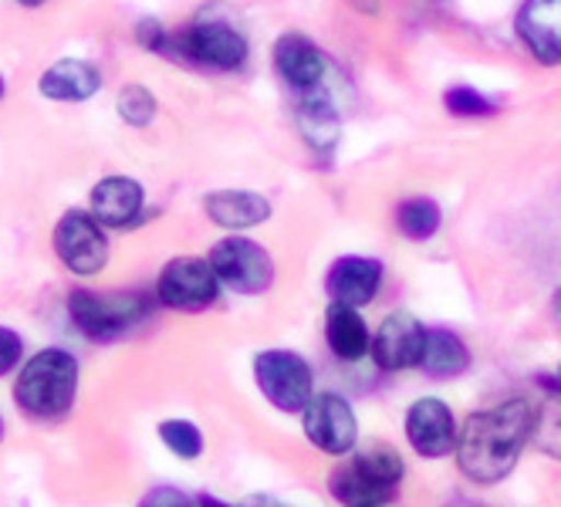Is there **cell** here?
<instances>
[{"label":"cell","mask_w":561,"mask_h":507,"mask_svg":"<svg viewBox=\"0 0 561 507\" xmlns=\"http://www.w3.org/2000/svg\"><path fill=\"white\" fill-rule=\"evenodd\" d=\"M325 342L332 348V356L342 362H358L373 353V338H369V325L358 315V308L352 304H329L325 315Z\"/></svg>","instance_id":"15"},{"label":"cell","mask_w":561,"mask_h":507,"mask_svg":"<svg viewBox=\"0 0 561 507\" xmlns=\"http://www.w3.org/2000/svg\"><path fill=\"white\" fill-rule=\"evenodd\" d=\"M118 115H123L129 126H149L156 115V99L142 85H126L118 92Z\"/></svg>","instance_id":"26"},{"label":"cell","mask_w":561,"mask_h":507,"mask_svg":"<svg viewBox=\"0 0 561 507\" xmlns=\"http://www.w3.org/2000/svg\"><path fill=\"white\" fill-rule=\"evenodd\" d=\"M220 278L210 261L199 257H176L163 267L156 281V298L176 311H204L217 301Z\"/></svg>","instance_id":"7"},{"label":"cell","mask_w":561,"mask_h":507,"mask_svg":"<svg viewBox=\"0 0 561 507\" xmlns=\"http://www.w3.org/2000/svg\"><path fill=\"white\" fill-rule=\"evenodd\" d=\"M173 51L176 55H186L190 61H199L207 68H220V71H230V68H240L248 58V42L244 34L233 31L230 24L224 21H199L193 24L190 31H183L176 42H173Z\"/></svg>","instance_id":"10"},{"label":"cell","mask_w":561,"mask_h":507,"mask_svg":"<svg viewBox=\"0 0 561 507\" xmlns=\"http://www.w3.org/2000/svg\"><path fill=\"white\" fill-rule=\"evenodd\" d=\"M18 4H27V8H37V4H45V0H18Z\"/></svg>","instance_id":"33"},{"label":"cell","mask_w":561,"mask_h":507,"mask_svg":"<svg viewBox=\"0 0 561 507\" xmlns=\"http://www.w3.org/2000/svg\"><path fill=\"white\" fill-rule=\"evenodd\" d=\"M554 315H558V322H561V288H558V295H554Z\"/></svg>","instance_id":"32"},{"label":"cell","mask_w":561,"mask_h":507,"mask_svg":"<svg viewBox=\"0 0 561 507\" xmlns=\"http://www.w3.org/2000/svg\"><path fill=\"white\" fill-rule=\"evenodd\" d=\"M444 105H447L454 115H460V119H480V115H491V112H494V105H491L484 95L473 92V89H467V85L450 89V92L444 95Z\"/></svg>","instance_id":"27"},{"label":"cell","mask_w":561,"mask_h":507,"mask_svg":"<svg viewBox=\"0 0 561 507\" xmlns=\"http://www.w3.org/2000/svg\"><path fill=\"white\" fill-rule=\"evenodd\" d=\"M535 423L538 410L528 400H507L467 416L457 440V463L463 477L473 484H501L531 443Z\"/></svg>","instance_id":"1"},{"label":"cell","mask_w":561,"mask_h":507,"mask_svg":"<svg viewBox=\"0 0 561 507\" xmlns=\"http://www.w3.org/2000/svg\"><path fill=\"white\" fill-rule=\"evenodd\" d=\"M99 85H102L99 71L85 61H58L42 74V92L58 102H82L95 95Z\"/></svg>","instance_id":"20"},{"label":"cell","mask_w":561,"mask_h":507,"mask_svg":"<svg viewBox=\"0 0 561 507\" xmlns=\"http://www.w3.org/2000/svg\"><path fill=\"white\" fill-rule=\"evenodd\" d=\"M210 267L217 270L220 285L237 295H264L274 281V261L271 254L248 241V238H227L210 251Z\"/></svg>","instance_id":"5"},{"label":"cell","mask_w":561,"mask_h":507,"mask_svg":"<svg viewBox=\"0 0 561 507\" xmlns=\"http://www.w3.org/2000/svg\"><path fill=\"white\" fill-rule=\"evenodd\" d=\"M517 34L541 65H561V0H525Z\"/></svg>","instance_id":"13"},{"label":"cell","mask_w":561,"mask_h":507,"mask_svg":"<svg viewBox=\"0 0 561 507\" xmlns=\"http://www.w3.org/2000/svg\"><path fill=\"white\" fill-rule=\"evenodd\" d=\"M298 129L301 136L308 139L311 149L318 152H332L339 146V136H342V119L335 105L329 102V95L318 89V92H308L298 105Z\"/></svg>","instance_id":"18"},{"label":"cell","mask_w":561,"mask_h":507,"mask_svg":"<svg viewBox=\"0 0 561 507\" xmlns=\"http://www.w3.org/2000/svg\"><path fill=\"white\" fill-rule=\"evenodd\" d=\"M78 389V362L65 348H45L31 362H24L14 400L27 416L37 419H58L71 410Z\"/></svg>","instance_id":"2"},{"label":"cell","mask_w":561,"mask_h":507,"mask_svg":"<svg viewBox=\"0 0 561 507\" xmlns=\"http://www.w3.org/2000/svg\"><path fill=\"white\" fill-rule=\"evenodd\" d=\"M430 332L410 311H392L373 335V359L386 372H407L423 366Z\"/></svg>","instance_id":"9"},{"label":"cell","mask_w":561,"mask_h":507,"mask_svg":"<svg viewBox=\"0 0 561 507\" xmlns=\"http://www.w3.org/2000/svg\"><path fill=\"white\" fill-rule=\"evenodd\" d=\"M207 217L224 230H248L271 217V204L251 189H220L207 197Z\"/></svg>","instance_id":"17"},{"label":"cell","mask_w":561,"mask_h":507,"mask_svg":"<svg viewBox=\"0 0 561 507\" xmlns=\"http://www.w3.org/2000/svg\"><path fill=\"white\" fill-rule=\"evenodd\" d=\"M254 382L261 396L280 413H305V406L314 400L311 366L291 348H267L254 356Z\"/></svg>","instance_id":"4"},{"label":"cell","mask_w":561,"mask_h":507,"mask_svg":"<svg viewBox=\"0 0 561 507\" xmlns=\"http://www.w3.org/2000/svg\"><path fill=\"white\" fill-rule=\"evenodd\" d=\"M0 95H4V82H0Z\"/></svg>","instance_id":"37"},{"label":"cell","mask_w":561,"mask_h":507,"mask_svg":"<svg viewBox=\"0 0 561 507\" xmlns=\"http://www.w3.org/2000/svg\"><path fill=\"white\" fill-rule=\"evenodd\" d=\"M329 491L345 507H376V504H389L396 497V494L376 487L363 471H358L355 463H345V466H339V471H332Z\"/></svg>","instance_id":"21"},{"label":"cell","mask_w":561,"mask_h":507,"mask_svg":"<svg viewBox=\"0 0 561 507\" xmlns=\"http://www.w3.org/2000/svg\"><path fill=\"white\" fill-rule=\"evenodd\" d=\"M454 507H473V504H467V500H457Z\"/></svg>","instance_id":"35"},{"label":"cell","mask_w":561,"mask_h":507,"mask_svg":"<svg viewBox=\"0 0 561 507\" xmlns=\"http://www.w3.org/2000/svg\"><path fill=\"white\" fill-rule=\"evenodd\" d=\"M396 223L410 241H430L439 230V223H444V214H439L436 200H430V197H410L399 204Z\"/></svg>","instance_id":"23"},{"label":"cell","mask_w":561,"mask_h":507,"mask_svg":"<svg viewBox=\"0 0 561 507\" xmlns=\"http://www.w3.org/2000/svg\"><path fill=\"white\" fill-rule=\"evenodd\" d=\"M305 437L314 450L329 457H345L358 443V419L348 400L335 393H314V400L301 413Z\"/></svg>","instance_id":"6"},{"label":"cell","mask_w":561,"mask_h":507,"mask_svg":"<svg viewBox=\"0 0 561 507\" xmlns=\"http://www.w3.org/2000/svg\"><path fill=\"white\" fill-rule=\"evenodd\" d=\"M142 214V186L126 176H108L92 189V217L102 227H129Z\"/></svg>","instance_id":"16"},{"label":"cell","mask_w":561,"mask_h":507,"mask_svg":"<svg viewBox=\"0 0 561 507\" xmlns=\"http://www.w3.org/2000/svg\"><path fill=\"white\" fill-rule=\"evenodd\" d=\"M430 379H457L470 369V348L457 332L433 329L426 338V353L420 366Z\"/></svg>","instance_id":"19"},{"label":"cell","mask_w":561,"mask_h":507,"mask_svg":"<svg viewBox=\"0 0 561 507\" xmlns=\"http://www.w3.org/2000/svg\"><path fill=\"white\" fill-rule=\"evenodd\" d=\"M531 443H535L541 453L561 460V396H558L554 403H548L545 410H538V423H535V437H531Z\"/></svg>","instance_id":"25"},{"label":"cell","mask_w":561,"mask_h":507,"mask_svg":"<svg viewBox=\"0 0 561 507\" xmlns=\"http://www.w3.org/2000/svg\"><path fill=\"white\" fill-rule=\"evenodd\" d=\"M21 362V338L11 329H0V376H8Z\"/></svg>","instance_id":"28"},{"label":"cell","mask_w":561,"mask_h":507,"mask_svg":"<svg viewBox=\"0 0 561 507\" xmlns=\"http://www.w3.org/2000/svg\"><path fill=\"white\" fill-rule=\"evenodd\" d=\"M407 440L410 447L426 457V460H439L457 453V419L454 410L436 400V396H423L407 410Z\"/></svg>","instance_id":"11"},{"label":"cell","mask_w":561,"mask_h":507,"mask_svg":"<svg viewBox=\"0 0 561 507\" xmlns=\"http://www.w3.org/2000/svg\"><path fill=\"white\" fill-rule=\"evenodd\" d=\"M68 315L82 335H89L95 342H112L118 335L133 332L149 315V301L139 291L78 288L68 295Z\"/></svg>","instance_id":"3"},{"label":"cell","mask_w":561,"mask_h":507,"mask_svg":"<svg viewBox=\"0 0 561 507\" xmlns=\"http://www.w3.org/2000/svg\"><path fill=\"white\" fill-rule=\"evenodd\" d=\"M159 440L180 460H196L204 453V434L196 430L190 419H163L159 423Z\"/></svg>","instance_id":"24"},{"label":"cell","mask_w":561,"mask_h":507,"mask_svg":"<svg viewBox=\"0 0 561 507\" xmlns=\"http://www.w3.org/2000/svg\"><path fill=\"white\" fill-rule=\"evenodd\" d=\"M139 507H190V497L180 494L176 487H156L142 497Z\"/></svg>","instance_id":"29"},{"label":"cell","mask_w":561,"mask_h":507,"mask_svg":"<svg viewBox=\"0 0 561 507\" xmlns=\"http://www.w3.org/2000/svg\"><path fill=\"white\" fill-rule=\"evenodd\" d=\"M0 437H4V423H0Z\"/></svg>","instance_id":"36"},{"label":"cell","mask_w":561,"mask_h":507,"mask_svg":"<svg viewBox=\"0 0 561 507\" xmlns=\"http://www.w3.org/2000/svg\"><path fill=\"white\" fill-rule=\"evenodd\" d=\"M199 507H233V504H224V500H217V497L204 494V497H199Z\"/></svg>","instance_id":"31"},{"label":"cell","mask_w":561,"mask_h":507,"mask_svg":"<svg viewBox=\"0 0 561 507\" xmlns=\"http://www.w3.org/2000/svg\"><path fill=\"white\" fill-rule=\"evenodd\" d=\"M244 507H280L277 500H271V497H264V494H257V497H248V504Z\"/></svg>","instance_id":"30"},{"label":"cell","mask_w":561,"mask_h":507,"mask_svg":"<svg viewBox=\"0 0 561 507\" xmlns=\"http://www.w3.org/2000/svg\"><path fill=\"white\" fill-rule=\"evenodd\" d=\"M554 385H558V393H561V366H558V379H554Z\"/></svg>","instance_id":"34"},{"label":"cell","mask_w":561,"mask_h":507,"mask_svg":"<svg viewBox=\"0 0 561 507\" xmlns=\"http://www.w3.org/2000/svg\"><path fill=\"white\" fill-rule=\"evenodd\" d=\"M352 463H355L358 471H363L376 487H382V491H389V494H396L399 481H403V474H407L403 457H399V453H396L392 447H386V443H376V447H369V450H363V453H355Z\"/></svg>","instance_id":"22"},{"label":"cell","mask_w":561,"mask_h":507,"mask_svg":"<svg viewBox=\"0 0 561 507\" xmlns=\"http://www.w3.org/2000/svg\"><path fill=\"white\" fill-rule=\"evenodd\" d=\"M325 288L339 304H369L382 288V264L376 257H339L329 270Z\"/></svg>","instance_id":"14"},{"label":"cell","mask_w":561,"mask_h":507,"mask_svg":"<svg viewBox=\"0 0 561 507\" xmlns=\"http://www.w3.org/2000/svg\"><path fill=\"white\" fill-rule=\"evenodd\" d=\"M274 65H277V74L285 78L291 89H298L301 95L322 89L325 71H329L325 55L318 51L314 42H308L305 34L280 37V42L274 45Z\"/></svg>","instance_id":"12"},{"label":"cell","mask_w":561,"mask_h":507,"mask_svg":"<svg viewBox=\"0 0 561 507\" xmlns=\"http://www.w3.org/2000/svg\"><path fill=\"white\" fill-rule=\"evenodd\" d=\"M55 251L61 257V264L75 275H99L108 261V241L102 233V223L92 214L71 210L58 220L55 227Z\"/></svg>","instance_id":"8"},{"label":"cell","mask_w":561,"mask_h":507,"mask_svg":"<svg viewBox=\"0 0 561 507\" xmlns=\"http://www.w3.org/2000/svg\"><path fill=\"white\" fill-rule=\"evenodd\" d=\"M376 507H386V504H376Z\"/></svg>","instance_id":"38"}]
</instances>
